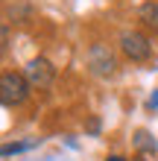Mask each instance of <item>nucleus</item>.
Returning a JSON list of instances; mask_svg holds the SVG:
<instances>
[{"label": "nucleus", "mask_w": 158, "mask_h": 161, "mask_svg": "<svg viewBox=\"0 0 158 161\" xmlns=\"http://www.w3.org/2000/svg\"><path fill=\"white\" fill-rule=\"evenodd\" d=\"M30 94H32V85L24 73L6 70L0 76V103H3V108H21L30 100Z\"/></svg>", "instance_id": "obj_1"}, {"label": "nucleus", "mask_w": 158, "mask_h": 161, "mask_svg": "<svg viewBox=\"0 0 158 161\" xmlns=\"http://www.w3.org/2000/svg\"><path fill=\"white\" fill-rule=\"evenodd\" d=\"M120 53H123L129 62L144 64V62L152 59V41H150V35L141 32V30H123L120 32Z\"/></svg>", "instance_id": "obj_2"}, {"label": "nucleus", "mask_w": 158, "mask_h": 161, "mask_svg": "<svg viewBox=\"0 0 158 161\" xmlns=\"http://www.w3.org/2000/svg\"><path fill=\"white\" fill-rule=\"evenodd\" d=\"M85 62H88V70L100 79H111L117 73V56L108 44H91Z\"/></svg>", "instance_id": "obj_3"}, {"label": "nucleus", "mask_w": 158, "mask_h": 161, "mask_svg": "<svg viewBox=\"0 0 158 161\" xmlns=\"http://www.w3.org/2000/svg\"><path fill=\"white\" fill-rule=\"evenodd\" d=\"M24 76L30 79V85L32 88H38V91H44V88H50V85L56 82V68H53V62L50 59H44V56H35V59H30L24 64Z\"/></svg>", "instance_id": "obj_4"}, {"label": "nucleus", "mask_w": 158, "mask_h": 161, "mask_svg": "<svg viewBox=\"0 0 158 161\" xmlns=\"http://www.w3.org/2000/svg\"><path fill=\"white\" fill-rule=\"evenodd\" d=\"M41 147V138H26V141H12V144H3L0 147V155L3 158H12V155H24L30 149H38Z\"/></svg>", "instance_id": "obj_5"}, {"label": "nucleus", "mask_w": 158, "mask_h": 161, "mask_svg": "<svg viewBox=\"0 0 158 161\" xmlns=\"http://www.w3.org/2000/svg\"><path fill=\"white\" fill-rule=\"evenodd\" d=\"M132 144H135V149L141 155H155L158 153V141L152 138V132H146V129H138L135 135H132Z\"/></svg>", "instance_id": "obj_6"}, {"label": "nucleus", "mask_w": 158, "mask_h": 161, "mask_svg": "<svg viewBox=\"0 0 158 161\" xmlns=\"http://www.w3.org/2000/svg\"><path fill=\"white\" fill-rule=\"evenodd\" d=\"M138 18H141V24L146 30H152L158 35V0H146V3L138 9Z\"/></svg>", "instance_id": "obj_7"}, {"label": "nucleus", "mask_w": 158, "mask_h": 161, "mask_svg": "<svg viewBox=\"0 0 158 161\" xmlns=\"http://www.w3.org/2000/svg\"><path fill=\"white\" fill-rule=\"evenodd\" d=\"M146 108H150V111H155V108H158V88L150 94V100H146Z\"/></svg>", "instance_id": "obj_8"}, {"label": "nucleus", "mask_w": 158, "mask_h": 161, "mask_svg": "<svg viewBox=\"0 0 158 161\" xmlns=\"http://www.w3.org/2000/svg\"><path fill=\"white\" fill-rule=\"evenodd\" d=\"M88 132H91V135H97V132H100V120H97V117L88 120Z\"/></svg>", "instance_id": "obj_9"}, {"label": "nucleus", "mask_w": 158, "mask_h": 161, "mask_svg": "<svg viewBox=\"0 0 158 161\" xmlns=\"http://www.w3.org/2000/svg\"><path fill=\"white\" fill-rule=\"evenodd\" d=\"M106 161H132V158H126V155H106Z\"/></svg>", "instance_id": "obj_10"}, {"label": "nucleus", "mask_w": 158, "mask_h": 161, "mask_svg": "<svg viewBox=\"0 0 158 161\" xmlns=\"http://www.w3.org/2000/svg\"><path fill=\"white\" fill-rule=\"evenodd\" d=\"M132 161H144V155H135V158H132Z\"/></svg>", "instance_id": "obj_11"}]
</instances>
